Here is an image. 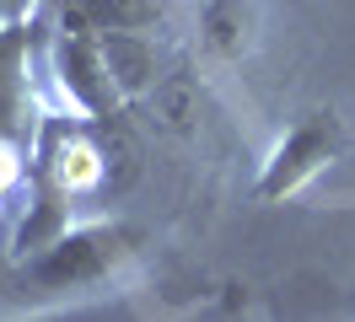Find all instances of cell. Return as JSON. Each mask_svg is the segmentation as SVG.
<instances>
[{
	"mask_svg": "<svg viewBox=\"0 0 355 322\" xmlns=\"http://www.w3.org/2000/svg\"><path fill=\"white\" fill-rule=\"evenodd\" d=\"M27 60H33V43L27 27H0V134L22 124L27 107Z\"/></svg>",
	"mask_w": 355,
	"mask_h": 322,
	"instance_id": "obj_4",
	"label": "cell"
},
{
	"mask_svg": "<svg viewBox=\"0 0 355 322\" xmlns=\"http://www.w3.org/2000/svg\"><path fill=\"white\" fill-rule=\"evenodd\" d=\"M205 27H210V43H216L221 54H243V43H248V11H243V0H216L210 17H205Z\"/></svg>",
	"mask_w": 355,
	"mask_h": 322,
	"instance_id": "obj_7",
	"label": "cell"
},
{
	"mask_svg": "<svg viewBox=\"0 0 355 322\" xmlns=\"http://www.w3.org/2000/svg\"><path fill=\"white\" fill-rule=\"evenodd\" d=\"M87 11L113 33H140L162 17V0H87Z\"/></svg>",
	"mask_w": 355,
	"mask_h": 322,
	"instance_id": "obj_6",
	"label": "cell"
},
{
	"mask_svg": "<svg viewBox=\"0 0 355 322\" xmlns=\"http://www.w3.org/2000/svg\"><path fill=\"white\" fill-rule=\"evenodd\" d=\"M11 183H17V150L0 140V199H6V188H11Z\"/></svg>",
	"mask_w": 355,
	"mask_h": 322,
	"instance_id": "obj_8",
	"label": "cell"
},
{
	"mask_svg": "<svg viewBox=\"0 0 355 322\" xmlns=\"http://www.w3.org/2000/svg\"><path fill=\"white\" fill-rule=\"evenodd\" d=\"M345 150V134H339V124L334 118H302V124L286 129V140L269 150L264 172H259V199L264 204H280V199H291V193H302L318 177V172L334 167V156Z\"/></svg>",
	"mask_w": 355,
	"mask_h": 322,
	"instance_id": "obj_2",
	"label": "cell"
},
{
	"mask_svg": "<svg viewBox=\"0 0 355 322\" xmlns=\"http://www.w3.org/2000/svg\"><path fill=\"white\" fill-rule=\"evenodd\" d=\"M97 172H103V167H97V150H92V145H81V140H60V145H54V161H49L54 188L76 193V188H87Z\"/></svg>",
	"mask_w": 355,
	"mask_h": 322,
	"instance_id": "obj_5",
	"label": "cell"
},
{
	"mask_svg": "<svg viewBox=\"0 0 355 322\" xmlns=\"http://www.w3.org/2000/svg\"><path fill=\"white\" fill-rule=\"evenodd\" d=\"M22 322H108L103 312H60V317H22Z\"/></svg>",
	"mask_w": 355,
	"mask_h": 322,
	"instance_id": "obj_9",
	"label": "cell"
},
{
	"mask_svg": "<svg viewBox=\"0 0 355 322\" xmlns=\"http://www.w3.org/2000/svg\"><path fill=\"white\" fill-rule=\"evenodd\" d=\"M54 64H60V81H65L70 102L87 107V113H103L113 102V75H108V60H103V48L97 38L87 33H65L60 48H54Z\"/></svg>",
	"mask_w": 355,
	"mask_h": 322,
	"instance_id": "obj_3",
	"label": "cell"
},
{
	"mask_svg": "<svg viewBox=\"0 0 355 322\" xmlns=\"http://www.w3.org/2000/svg\"><path fill=\"white\" fill-rule=\"evenodd\" d=\"M124 253H130V231H119V226H65L54 242H44L27 258L22 274L38 290H81V285H97L103 274H113Z\"/></svg>",
	"mask_w": 355,
	"mask_h": 322,
	"instance_id": "obj_1",
	"label": "cell"
}]
</instances>
